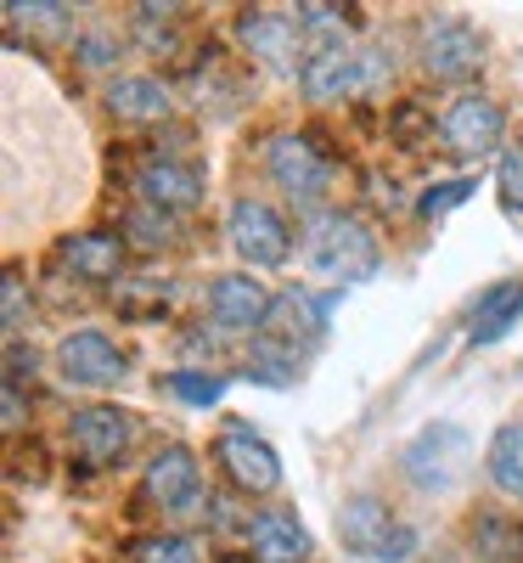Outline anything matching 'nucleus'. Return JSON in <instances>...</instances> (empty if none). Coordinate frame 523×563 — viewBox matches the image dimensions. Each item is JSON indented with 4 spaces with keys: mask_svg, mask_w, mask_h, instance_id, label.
I'll return each mask as SVG.
<instances>
[{
    "mask_svg": "<svg viewBox=\"0 0 523 563\" xmlns=\"http://www.w3.org/2000/svg\"><path fill=\"white\" fill-rule=\"evenodd\" d=\"M0 321H7V339L18 344L23 327H29V294H23V276L7 271V282H0Z\"/></svg>",
    "mask_w": 523,
    "mask_h": 563,
    "instance_id": "nucleus-25",
    "label": "nucleus"
},
{
    "mask_svg": "<svg viewBox=\"0 0 523 563\" xmlns=\"http://www.w3.org/2000/svg\"><path fill=\"white\" fill-rule=\"evenodd\" d=\"M411 558H416V530L400 525V530L389 536V547H383V558H377V563H411Z\"/></svg>",
    "mask_w": 523,
    "mask_h": 563,
    "instance_id": "nucleus-30",
    "label": "nucleus"
},
{
    "mask_svg": "<svg viewBox=\"0 0 523 563\" xmlns=\"http://www.w3.org/2000/svg\"><path fill=\"white\" fill-rule=\"evenodd\" d=\"M7 429H23V389L7 384Z\"/></svg>",
    "mask_w": 523,
    "mask_h": 563,
    "instance_id": "nucleus-31",
    "label": "nucleus"
},
{
    "mask_svg": "<svg viewBox=\"0 0 523 563\" xmlns=\"http://www.w3.org/2000/svg\"><path fill=\"white\" fill-rule=\"evenodd\" d=\"M214 462L225 467V479L243 490V496H270L281 490V456L276 445H265L254 429H225L214 445Z\"/></svg>",
    "mask_w": 523,
    "mask_h": 563,
    "instance_id": "nucleus-11",
    "label": "nucleus"
},
{
    "mask_svg": "<svg viewBox=\"0 0 523 563\" xmlns=\"http://www.w3.org/2000/svg\"><path fill=\"white\" fill-rule=\"evenodd\" d=\"M270 310H276V294L254 271H225V276L209 282V321L225 339H259Z\"/></svg>",
    "mask_w": 523,
    "mask_h": 563,
    "instance_id": "nucleus-6",
    "label": "nucleus"
},
{
    "mask_svg": "<svg viewBox=\"0 0 523 563\" xmlns=\"http://www.w3.org/2000/svg\"><path fill=\"white\" fill-rule=\"evenodd\" d=\"M169 389L186 400V406H214L225 395V378H209V372H169Z\"/></svg>",
    "mask_w": 523,
    "mask_h": 563,
    "instance_id": "nucleus-26",
    "label": "nucleus"
},
{
    "mask_svg": "<svg viewBox=\"0 0 523 563\" xmlns=\"http://www.w3.org/2000/svg\"><path fill=\"white\" fill-rule=\"evenodd\" d=\"M485 474L501 496L523 501V422H501L485 445Z\"/></svg>",
    "mask_w": 523,
    "mask_h": 563,
    "instance_id": "nucleus-21",
    "label": "nucleus"
},
{
    "mask_svg": "<svg viewBox=\"0 0 523 563\" xmlns=\"http://www.w3.org/2000/svg\"><path fill=\"white\" fill-rule=\"evenodd\" d=\"M394 530H400V519L389 512L383 496H371V490L344 496V507H338V541H344V552H355V558H383V547H389Z\"/></svg>",
    "mask_w": 523,
    "mask_h": 563,
    "instance_id": "nucleus-15",
    "label": "nucleus"
},
{
    "mask_svg": "<svg viewBox=\"0 0 523 563\" xmlns=\"http://www.w3.org/2000/svg\"><path fill=\"white\" fill-rule=\"evenodd\" d=\"M225 238H231L236 260H243L248 271H276V265L293 260L288 220H281L270 203H259V198H236L225 209Z\"/></svg>",
    "mask_w": 523,
    "mask_h": 563,
    "instance_id": "nucleus-4",
    "label": "nucleus"
},
{
    "mask_svg": "<svg viewBox=\"0 0 523 563\" xmlns=\"http://www.w3.org/2000/svg\"><path fill=\"white\" fill-rule=\"evenodd\" d=\"M236 40H243L248 57H259L276 74H299L304 68L299 57H310L304 29H299L293 12H243V18H236Z\"/></svg>",
    "mask_w": 523,
    "mask_h": 563,
    "instance_id": "nucleus-10",
    "label": "nucleus"
},
{
    "mask_svg": "<svg viewBox=\"0 0 523 563\" xmlns=\"http://www.w3.org/2000/svg\"><path fill=\"white\" fill-rule=\"evenodd\" d=\"M63 265L79 282H113L124 271V238H113V231H79V238L63 243Z\"/></svg>",
    "mask_w": 523,
    "mask_h": 563,
    "instance_id": "nucleus-19",
    "label": "nucleus"
},
{
    "mask_svg": "<svg viewBox=\"0 0 523 563\" xmlns=\"http://www.w3.org/2000/svg\"><path fill=\"white\" fill-rule=\"evenodd\" d=\"M467 547L479 563H523V525L507 512H479L467 525Z\"/></svg>",
    "mask_w": 523,
    "mask_h": 563,
    "instance_id": "nucleus-20",
    "label": "nucleus"
},
{
    "mask_svg": "<svg viewBox=\"0 0 523 563\" xmlns=\"http://www.w3.org/2000/svg\"><path fill=\"white\" fill-rule=\"evenodd\" d=\"M135 192L141 203H153L164 214H192L203 203V169L198 164H180V158H147L135 169Z\"/></svg>",
    "mask_w": 523,
    "mask_h": 563,
    "instance_id": "nucleus-13",
    "label": "nucleus"
},
{
    "mask_svg": "<svg viewBox=\"0 0 523 563\" xmlns=\"http://www.w3.org/2000/svg\"><path fill=\"white\" fill-rule=\"evenodd\" d=\"M141 496H147L158 512H192L203 501V467L186 445H164L147 474H141Z\"/></svg>",
    "mask_w": 523,
    "mask_h": 563,
    "instance_id": "nucleus-12",
    "label": "nucleus"
},
{
    "mask_svg": "<svg viewBox=\"0 0 523 563\" xmlns=\"http://www.w3.org/2000/svg\"><path fill=\"white\" fill-rule=\"evenodd\" d=\"M467 467H472V434L461 429V422L450 417H434L427 429H416L400 451V474L411 490L422 496H445L467 479Z\"/></svg>",
    "mask_w": 523,
    "mask_h": 563,
    "instance_id": "nucleus-2",
    "label": "nucleus"
},
{
    "mask_svg": "<svg viewBox=\"0 0 523 563\" xmlns=\"http://www.w3.org/2000/svg\"><path fill=\"white\" fill-rule=\"evenodd\" d=\"M135 563H198V547L186 536H147L135 547Z\"/></svg>",
    "mask_w": 523,
    "mask_h": 563,
    "instance_id": "nucleus-28",
    "label": "nucleus"
},
{
    "mask_svg": "<svg viewBox=\"0 0 523 563\" xmlns=\"http://www.w3.org/2000/svg\"><path fill=\"white\" fill-rule=\"evenodd\" d=\"M108 113L119 124H164L175 113V97H169V85L153 79V74H124L108 85Z\"/></svg>",
    "mask_w": 523,
    "mask_h": 563,
    "instance_id": "nucleus-17",
    "label": "nucleus"
},
{
    "mask_svg": "<svg viewBox=\"0 0 523 563\" xmlns=\"http://www.w3.org/2000/svg\"><path fill=\"white\" fill-rule=\"evenodd\" d=\"M416 63L427 79H439V85H467L472 74L485 68V34L472 29L467 18H434V23H422L416 34Z\"/></svg>",
    "mask_w": 523,
    "mask_h": 563,
    "instance_id": "nucleus-5",
    "label": "nucleus"
},
{
    "mask_svg": "<svg viewBox=\"0 0 523 563\" xmlns=\"http://www.w3.org/2000/svg\"><path fill=\"white\" fill-rule=\"evenodd\" d=\"M248 547H254V563H304L315 552L310 530L299 525L293 507H265L248 519Z\"/></svg>",
    "mask_w": 523,
    "mask_h": 563,
    "instance_id": "nucleus-16",
    "label": "nucleus"
},
{
    "mask_svg": "<svg viewBox=\"0 0 523 563\" xmlns=\"http://www.w3.org/2000/svg\"><path fill=\"white\" fill-rule=\"evenodd\" d=\"M265 175L293 203H321V192L332 186V164L321 158V147H310L304 135H270L265 141Z\"/></svg>",
    "mask_w": 523,
    "mask_h": 563,
    "instance_id": "nucleus-9",
    "label": "nucleus"
},
{
    "mask_svg": "<svg viewBox=\"0 0 523 563\" xmlns=\"http://www.w3.org/2000/svg\"><path fill=\"white\" fill-rule=\"evenodd\" d=\"M304 265L315 276H326L332 288H349V282H366L377 276V265H383V254H377V238H371V225L360 214H344V209H332L310 225V238H304Z\"/></svg>",
    "mask_w": 523,
    "mask_h": 563,
    "instance_id": "nucleus-1",
    "label": "nucleus"
},
{
    "mask_svg": "<svg viewBox=\"0 0 523 563\" xmlns=\"http://www.w3.org/2000/svg\"><path fill=\"white\" fill-rule=\"evenodd\" d=\"M496 192H501L507 214H523V147H501V158H496Z\"/></svg>",
    "mask_w": 523,
    "mask_h": 563,
    "instance_id": "nucleus-24",
    "label": "nucleus"
},
{
    "mask_svg": "<svg viewBox=\"0 0 523 563\" xmlns=\"http://www.w3.org/2000/svg\"><path fill=\"white\" fill-rule=\"evenodd\" d=\"M124 225H130V238H135V243H147V249H164V243H175V220H169L164 209H153V203H135Z\"/></svg>",
    "mask_w": 523,
    "mask_h": 563,
    "instance_id": "nucleus-22",
    "label": "nucleus"
},
{
    "mask_svg": "<svg viewBox=\"0 0 523 563\" xmlns=\"http://www.w3.org/2000/svg\"><path fill=\"white\" fill-rule=\"evenodd\" d=\"M383 63L377 52H355L349 40H332V45H310V57L299 68V90L310 102H344L355 90H371Z\"/></svg>",
    "mask_w": 523,
    "mask_h": 563,
    "instance_id": "nucleus-3",
    "label": "nucleus"
},
{
    "mask_svg": "<svg viewBox=\"0 0 523 563\" xmlns=\"http://www.w3.org/2000/svg\"><path fill=\"white\" fill-rule=\"evenodd\" d=\"M518 321H523V282H496L467 316V344H501Z\"/></svg>",
    "mask_w": 523,
    "mask_h": 563,
    "instance_id": "nucleus-18",
    "label": "nucleus"
},
{
    "mask_svg": "<svg viewBox=\"0 0 523 563\" xmlns=\"http://www.w3.org/2000/svg\"><path fill=\"white\" fill-rule=\"evenodd\" d=\"M68 440H74V451H79L90 467H108V462H119V456L130 451L135 417H130L124 406H85V411H74V422H68Z\"/></svg>",
    "mask_w": 523,
    "mask_h": 563,
    "instance_id": "nucleus-14",
    "label": "nucleus"
},
{
    "mask_svg": "<svg viewBox=\"0 0 523 563\" xmlns=\"http://www.w3.org/2000/svg\"><path fill=\"white\" fill-rule=\"evenodd\" d=\"M74 57H79L85 68H108L119 52H113V40H108V34H79V40H74Z\"/></svg>",
    "mask_w": 523,
    "mask_h": 563,
    "instance_id": "nucleus-29",
    "label": "nucleus"
},
{
    "mask_svg": "<svg viewBox=\"0 0 523 563\" xmlns=\"http://www.w3.org/2000/svg\"><path fill=\"white\" fill-rule=\"evenodd\" d=\"M52 361H57V378L68 389H113V384H124V372H130V355L102 333V327H79V333H68Z\"/></svg>",
    "mask_w": 523,
    "mask_h": 563,
    "instance_id": "nucleus-7",
    "label": "nucleus"
},
{
    "mask_svg": "<svg viewBox=\"0 0 523 563\" xmlns=\"http://www.w3.org/2000/svg\"><path fill=\"white\" fill-rule=\"evenodd\" d=\"M439 141L456 158H490L507 141V113L501 102H490L485 90H461L456 102H445L439 113Z\"/></svg>",
    "mask_w": 523,
    "mask_h": 563,
    "instance_id": "nucleus-8",
    "label": "nucleus"
},
{
    "mask_svg": "<svg viewBox=\"0 0 523 563\" xmlns=\"http://www.w3.org/2000/svg\"><path fill=\"white\" fill-rule=\"evenodd\" d=\"M68 12L74 7H57V0H12L7 7V18L29 23V29H68Z\"/></svg>",
    "mask_w": 523,
    "mask_h": 563,
    "instance_id": "nucleus-27",
    "label": "nucleus"
},
{
    "mask_svg": "<svg viewBox=\"0 0 523 563\" xmlns=\"http://www.w3.org/2000/svg\"><path fill=\"white\" fill-rule=\"evenodd\" d=\"M467 198H472V180H467V175H456V180H439V186H427V192L416 198V214H422V220H439V214L461 209Z\"/></svg>",
    "mask_w": 523,
    "mask_h": 563,
    "instance_id": "nucleus-23",
    "label": "nucleus"
}]
</instances>
